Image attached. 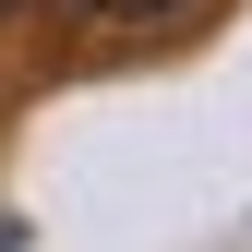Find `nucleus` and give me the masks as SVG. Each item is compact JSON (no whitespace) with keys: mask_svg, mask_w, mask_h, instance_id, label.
<instances>
[{"mask_svg":"<svg viewBox=\"0 0 252 252\" xmlns=\"http://www.w3.org/2000/svg\"><path fill=\"white\" fill-rule=\"evenodd\" d=\"M108 12H156V0H108Z\"/></svg>","mask_w":252,"mask_h":252,"instance_id":"1","label":"nucleus"},{"mask_svg":"<svg viewBox=\"0 0 252 252\" xmlns=\"http://www.w3.org/2000/svg\"><path fill=\"white\" fill-rule=\"evenodd\" d=\"M12 12H24V0H0V24H12Z\"/></svg>","mask_w":252,"mask_h":252,"instance_id":"2","label":"nucleus"}]
</instances>
